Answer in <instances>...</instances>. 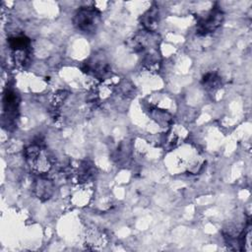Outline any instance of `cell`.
Masks as SVG:
<instances>
[{"instance_id":"obj_7","label":"cell","mask_w":252,"mask_h":252,"mask_svg":"<svg viewBox=\"0 0 252 252\" xmlns=\"http://www.w3.org/2000/svg\"><path fill=\"white\" fill-rule=\"evenodd\" d=\"M141 23L146 32H154L159 23V12L157 6L150 8L141 18Z\"/></svg>"},{"instance_id":"obj_2","label":"cell","mask_w":252,"mask_h":252,"mask_svg":"<svg viewBox=\"0 0 252 252\" xmlns=\"http://www.w3.org/2000/svg\"><path fill=\"white\" fill-rule=\"evenodd\" d=\"M101 22L100 13L94 7H82L74 16V26L84 32H94Z\"/></svg>"},{"instance_id":"obj_3","label":"cell","mask_w":252,"mask_h":252,"mask_svg":"<svg viewBox=\"0 0 252 252\" xmlns=\"http://www.w3.org/2000/svg\"><path fill=\"white\" fill-rule=\"evenodd\" d=\"M223 21V13L219 7L213 8L206 17L202 18L197 25V32L199 34H207L215 32Z\"/></svg>"},{"instance_id":"obj_10","label":"cell","mask_w":252,"mask_h":252,"mask_svg":"<svg viewBox=\"0 0 252 252\" xmlns=\"http://www.w3.org/2000/svg\"><path fill=\"white\" fill-rule=\"evenodd\" d=\"M106 240V236L98 230H90L87 235V241L89 245H92L94 247L102 245Z\"/></svg>"},{"instance_id":"obj_5","label":"cell","mask_w":252,"mask_h":252,"mask_svg":"<svg viewBox=\"0 0 252 252\" xmlns=\"http://www.w3.org/2000/svg\"><path fill=\"white\" fill-rule=\"evenodd\" d=\"M19 108V96L13 90H7L3 96V110L6 114V118L13 121L18 114Z\"/></svg>"},{"instance_id":"obj_1","label":"cell","mask_w":252,"mask_h":252,"mask_svg":"<svg viewBox=\"0 0 252 252\" xmlns=\"http://www.w3.org/2000/svg\"><path fill=\"white\" fill-rule=\"evenodd\" d=\"M26 159L32 169L36 174H46L52 167L51 158L48 153L39 145L32 144L25 150Z\"/></svg>"},{"instance_id":"obj_9","label":"cell","mask_w":252,"mask_h":252,"mask_svg":"<svg viewBox=\"0 0 252 252\" xmlns=\"http://www.w3.org/2000/svg\"><path fill=\"white\" fill-rule=\"evenodd\" d=\"M152 117L156 120L157 123H158L160 126H167L171 123V115L163 110V109H153L152 110Z\"/></svg>"},{"instance_id":"obj_8","label":"cell","mask_w":252,"mask_h":252,"mask_svg":"<svg viewBox=\"0 0 252 252\" xmlns=\"http://www.w3.org/2000/svg\"><path fill=\"white\" fill-rule=\"evenodd\" d=\"M202 85L208 90H216L220 85V78L217 73L209 72L203 77Z\"/></svg>"},{"instance_id":"obj_6","label":"cell","mask_w":252,"mask_h":252,"mask_svg":"<svg viewBox=\"0 0 252 252\" xmlns=\"http://www.w3.org/2000/svg\"><path fill=\"white\" fill-rule=\"evenodd\" d=\"M33 191L35 196L44 201L48 200L54 192V183L46 178H39L35 181Z\"/></svg>"},{"instance_id":"obj_4","label":"cell","mask_w":252,"mask_h":252,"mask_svg":"<svg viewBox=\"0 0 252 252\" xmlns=\"http://www.w3.org/2000/svg\"><path fill=\"white\" fill-rule=\"evenodd\" d=\"M86 71L99 79H105L110 75L111 68L104 55L95 54L86 63Z\"/></svg>"}]
</instances>
